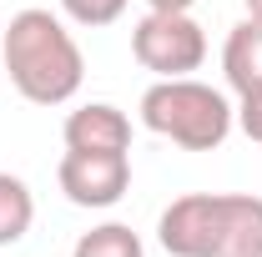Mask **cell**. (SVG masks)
Here are the masks:
<instances>
[{
    "label": "cell",
    "instance_id": "cell-11",
    "mask_svg": "<svg viewBox=\"0 0 262 257\" xmlns=\"http://www.w3.org/2000/svg\"><path fill=\"white\" fill-rule=\"evenodd\" d=\"M237 126L247 131V141L262 146V91H247V96H242V106H237Z\"/></svg>",
    "mask_w": 262,
    "mask_h": 257
},
{
    "label": "cell",
    "instance_id": "cell-13",
    "mask_svg": "<svg viewBox=\"0 0 262 257\" xmlns=\"http://www.w3.org/2000/svg\"><path fill=\"white\" fill-rule=\"evenodd\" d=\"M247 15H257V20H262V0H247Z\"/></svg>",
    "mask_w": 262,
    "mask_h": 257
},
{
    "label": "cell",
    "instance_id": "cell-3",
    "mask_svg": "<svg viewBox=\"0 0 262 257\" xmlns=\"http://www.w3.org/2000/svg\"><path fill=\"white\" fill-rule=\"evenodd\" d=\"M131 56L157 76H192L207 61V35L187 10H146L131 31Z\"/></svg>",
    "mask_w": 262,
    "mask_h": 257
},
{
    "label": "cell",
    "instance_id": "cell-8",
    "mask_svg": "<svg viewBox=\"0 0 262 257\" xmlns=\"http://www.w3.org/2000/svg\"><path fill=\"white\" fill-rule=\"evenodd\" d=\"M35 222V197L20 177L0 172V247H15Z\"/></svg>",
    "mask_w": 262,
    "mask_h": 257
},
{
    "label": "cell",
    "instance_id": "cell-6",
    "mask_svg": "<svg viewBox=\"0 0 262 257\" xmlns=\"http://www.w3.org/2000/svg\"><path fill=\"white\" fill-rule=\"evenodd\" d=\"M131 146V121L111 101H91L66 116V152H126Z\"/></svg>",
    "mask_w": 262,
    "mask_h": 257
},
{
    "label": "cell",
    "instance_id": "cell-1",
    "mask_svg": "<svg viewBox=\"0 0 262 257\" xmlns=\"http://www.w3.org/2000/svg\"><path fill=\"white\" fill-rule=\"evenodd\" d=\"M0 61L10 71V86L35 106H61L81 91L86 61L76 35L66 31L51 10H20L0 35Z\"/></svg>",
    "mask_w": 262,
    "mask_h": 257
},
{
    "label": "cell",
    "instance_id": "cell-7",
    "mask_svg": "<svg viewBox=\"0 0 262 257\" xmlns=\"http://www.w3.org/2000/svg\"><path fill=\"white\" fill-rule=\"evenodd\" d=\"M222 71H227V86L237 96L262 91V20L247 15L242 26H232L227 46H222Z\"/></svg>",
    "mask_w": 262,
    "mask_h": 257
},
{
    "label": "cell",
    "instance_id": "cell-2",
    "mask_svg": "<svg viewBox=\"0 0 262 257\" xmlns=\"http://www.w3.org/2000/svg\"><path fill=\"white\" fill-rule=\"evenodd\" d=\"M141 121L166 141H177L182 152H217L227 141L237 111L227 106L222 91L202 86L192 76H166L141 96Z\"/></svg>",
    "mask_w": 262,
    "mask_h": 257
},
{
    "label": "cell",
    "instance_id": "cell-5",
    "mask_svg": "<svg viewBox=\"0 0 262 257\" xmlns=\"http://www.w3.org/2000/svg\"><path fill=\"white\" fill-rule=\"evenodd\" d=\"M212 257H262V197L217 192Z\"/></svg>",
    "mask_w": 262,
    "mask_h": 257
},
{
    "label": "cell",
    "instance_id": "cell-10",
    "mask_svg": "<svg viewBox=\"0 0 262 257\" xmlns=\"http://www.w3.org/2000/svg\"><path fill=\"white\" fill-rule=\"evenodd\" d=\"M61 10L76 20V26H111V20H121V10H126V0H61Z\"/></svg>",
    "mask_w": 262,
    "mask_h": 257
},
{
    "label": "cell",
    "instance_id": "cell-12",
    "mask_svg": "<svg viewBox=\"0 0 262 257\" xmlns=\"http://www.w3.org/2000/svg\"><path fill=\"white\" fill-rule=\"evenodd\" d=\"M146 5H151V10H192L196 0H146Z\"/></svg>",
    "mask_w": 262,
    "mask_h": 257
},
{
    "label": "cell",
    "instance_id": "cell-9",
    "mask_svg": "<svg viewBox=\"0 0 262 257\" xmlns=\"http://www.w3.org/2000/svg\"><path fill=\"white\" fill-rule=\"evenodd\" d=\"M76 257H141V237L126 222H101L76 242Z\"/></svg>",
    "mask_w": 262,
    "mask_h": 257
},
{
    "label": "cell",
    "instance_id": "cell-4",
    "mask_svg": "<svg viewBox=\"0 0 262 257\" xmlns=\"http://www.w3.org/2000/svg\"><path fill=\"white\" fill-rule=\"evenodd\" d=\"M56 182L76 207H116L131 187L126 152H66Z\"/></svg>",
    "mask_w": 262,
    "mask_h": 257
}]
</instances>
